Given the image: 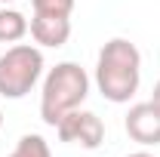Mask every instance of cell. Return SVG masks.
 <instances>
[{"label":"cell","mask_w":160,"mask_h":157,"mask_svg":"<svg viewBox=\"0 0 160 157\" xmlns=\"http://www.w3.org/2000/svg\"><path fill=\"white\" fill-rule=\"evenodd\" d=\"M25 34H28V16L12 6H0V43H19Z\"/></svg>","instance_id":"obj_7"},{"label":"cell","mask_w":160,"mask_h":157,"mask_svg":"<svg viewBox=\"0 0 160 157\" xmlns=\"http://www.w3.org/2000/svg\"><path fill=\"white\" fill-rule=\"evenodd\" d=\"M6 157H52V151H49V142L40 133H25Z\"/></svg>","instance_id":"obj_8"},{"label":"cell","mask_w":160,"mask_h":157,"mask_svg":"<svg viewBox=\"0 0 160 157\" xmlns=\"http://www.w3.org/2000/svg\"><path fill=\"white\" fill-rule=\"evenodd\" d=\"M151 102L160 108V80H157V86H154V96H151Z\"/></svg>","instance_id":"obj_10"},{"label":"cell","mask_w":160,"mask_h":157,"mask_svg":"<svg viewBox=\"0 0 160 157\" xmlns=\"http://www.w3.org/2000/svg\"><path fill=\"white\" fill-rule=\"evenodd\" d=\"M123 126H126V136L132 142H139L142 148H157L160 145V108L154 102L132 105Z\"/></svg>","instance_id":"obj_5"},{"label":"cell","mask_w":160,"mask_h":157,"mask_svg":"<svg viewBox=\"0 0 160 157\" xmlns=\"http://www.w3.org/2000/svg\"><path fill=\"white\" fill-rule=\"evenodd\" d=\"M56 133H59V139H62V142H68V145L99 148L102 142H105V123H102L99 114L77 108V111H68V114L59 120Z\"/></svg>","instance_id":"obj_4"},{"label":"cell","mask_w":160,"mask_h":157,"mask_svg":"<svg viewBox=\"0 0 160 157\" xmlns=\"http://www.w3.org/2000/svg\"><path fill=\"white\" fill-rule=\"evenodd\" d=\"M0 3H3V6H9V3H19V0H0Z\"/></svg>","instance_id":"obj_12"},{"label":"cell","mask_w":160,"mask_h":157,"mask_svg":"<svg viewBox=\"0 0 160 157\" xmlns=\"http://www.w3.org/2000/svg\"><path fill=\"white\" fill-rule=\"evenodd\" d=\"M89 96V74L77 62H59L49 68L40 89V120L46 126H59V120L68 111H77Z\"/></svg>","instance_id":"obj_2"},{"label":"cell","mask_w":160,"mask_h":157,"mask_svg":"<svg viewBox=\"0 0 160 157\" xmlns=\"http://www.w3.org/2000/svg\"><path fill=\"white\" fill-rule=\"evenodd\" d=\"M0 126H3V111H0Z\"/></svg>","instance_id":"obj_13"},{"label":"cell","mask_w":160,"mask_h":157,"mask_svg":"<svg viewBox=\"0 0 160 157\" xmlns=\"http://www.w3.org/2000/svg\"><path fill=\"white\" fill-rule=\"evenodd\" d=\"M77 0H31V9L40 16H71Z\"/></svg>","instance_id":"obj_9"},{"label":"cell","mask_w":160,"mask_h":157,"mask_svg":"<svg viewBox=\"0 0 160 157\" xmlns=\"http://www.w3.org/2000/svg\"><path fill=\"white\" fill-rule=\"evenodd\" d=\"M142 83V53L132 40L111 37L96 59V86L108 102L126 105Z\"/></svg>","instance_id":"obj_1"},{"label":"cell","mask_w":160,"mask_h":157,"mask_svg":"<svg viewBox=\"0 0 160 157\" xmlns=\"http://www.w3.org/2000/svg\"><path fill=\"white\" fill-rule=\"evenodd\" d=\"M126 157H154L151 151H132V154H126Z\"/></svg>","instance_id":"obj_11"},{"label":"cell","mask_w":160,"mask_h":157,"mask_svg":"<svg viewBox=\"0 0 160 157\" xmlns=\"http://www.w3.org/2000/svg\"><path fill=\"white\" fill-rule=\"evenodd\" d=\"M43 74V53L34 43H12L0 56V96L25 99Z\"/></svg>","instance_id":"obj_3"},{"label":"cell","mask_w":160,"mask_h":157,"mask_svg":"<svg viewBox=\"0 0 160 157\" xmlns=\"http://www.w3.org/2000/svg\"><path fill=\"white\" fill-rule=\"evenodd\" d=\"M28 31H31L34 43L46 46V49H59L71 37V16H40V13H34L28 22Z\"/></svg>","instance_id":"obj_6"}]
</instances>
